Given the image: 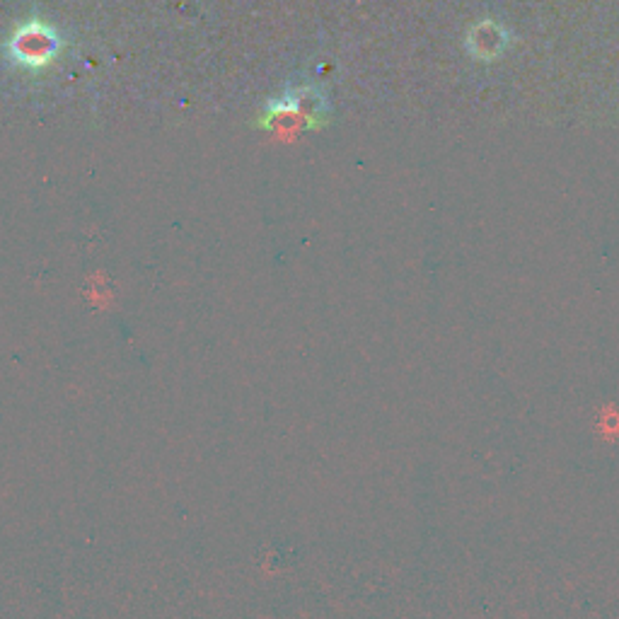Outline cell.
<instances>
[{
  "instance_id": "cell-3",
  "label": "cell",
  "mask_w": 619,
  "mask_h": 619,
  "mask_svg": "<svg viewBox=\"0 0 619 619\" xmlns=\"http://www.w3.org/2000/svg\"><path fill=\"white\" fill-rule=\"evenodd\" d=\"M508 32L501 22L482 20L467 34V49L477 61H494L506 51Z\"/></svg>"
},
{
  "instance_id": "cell-4",
  "label": "cell",
  "mask_w": 619,
  "mask_h": 619,
  "mask_svg": "<svg viewBox=\"0 0 619 619\" xmlns=\"http://www.w3.org/2000/svg\"><path fill=\"white\" fill-rule=\"evenodd\" d=\"M286 97L291 100L298 112H303V117L310 121L312 129H320L329 117V104L320 90L312 88V85H300L286 92Z\"/></svg>"
},
{
  "instance_id": "cell-1",
  "label": "cell",
  "mask_w": 619,
  "mask_h": 619,
  "mask_svg": "<svg viewBox=\"0 0 619 619\" xmlns=\"http://www.w3.org/2000/svg\"><path fill=\"white\" fill-rule=\"evenodd\" d=\"M61 34L44 20H30L20 25L5 42V54L15 66L27 71H42L61 54Z\"/></svg>"
},
{
  "instance_id": "cell-2",
  "label": "cell",
  "mask_w": 619,
  "mask_h": 619,
  "mask_svg": "<svg viewBox=\"0 0 619 619\" xmlns=\"http://www.w3.org/2000/svg\"><path fill=\"white\" fill-rule=\"evenodd\" d=\"M259 126L266 131L276 133V136H298L300 131L312 129V124L303 117V112H298V107L288 100L286 95L279 100H271L266 104Z\"/></svg>"
}]
</instances>
